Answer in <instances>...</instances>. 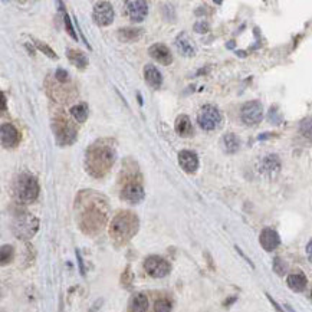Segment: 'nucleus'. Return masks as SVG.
<instances>
[{
    "instance_id": "f257e3e1",
    "label": "nucleus",
    "mask_w": 312,
    "mask_h": 312,
    "mask_svg": "<svg viewBox=\"0 0 312 312\" xmlns=\"http://www.w3.org/2000/svg\"><path fill=\"white\" fill-rule=\"evenodd\" d=\"M117 152L111 144L104 141L92 144L86 151V171L93 177H104L115 163Z\"/></svg>"
},
{
    "instance_id": "f03ea898",
    "label": "nucleus",
    "mask_w": 312,
    "mask_h": 312,
    "mask_svg": "<svg viewBox=\"0 0 312 312\" xmlns=\"http://www.w3.org/2000/svg\"><path fill=\"white\" fill-rule=\"evenodd\" d=\"M140 222L133 211H119L118 214L112 219L110 226V236L117 245H126L131 240L138 232Z\"/></svg>"
},
{
    "instance_id": "7ed1b4c3",
    "label": "nucleus",
    "mask_w": 312,
    "mask_h": 312,
    "mask_svg": "<svg viewBox=\"0 0 312 312\" xmlns=\"http://www.w3.org/2000/svg\"><path fill=\"white\" fill-rule=\"evenodd\" d=\"M107 222V210L105 204L97 200H88V204H84V209L79 216V225L82 232L86 235H95L101 232Z\"/></svg>"
},
{
    "instance_id": "20e7f679",
    "label": "nucleus",
    "mask_w": 312,
    "mask_h": 312,
    "mask_svg": "<svg viewBox=\"0 0 312 312\" xmlns=\"http://www.w3.org/2000/svg\"><path fill=\"white\" fill-rule=\"evenodd\" d=\"M12 192L15 199L22 203H32L39 196V184L35 176L29 173L19 174L12 186Z\"/></svg>"
},
{
    "instance_id": "39448f33",
    "label": "nucleus",
    "mask_w": 312,
    "mask_h": 312,
    "mask_svg": "<svg viewBox=\"0 0 312 312\" xmlns=\"http://www.w3.org/2000/svg\"><path fill=\"white\" fill-rule=\"evenodd\" d=\"M39 229V222L30 213H23L16 216L12 223V230L20 239H32Z\"/></svg>"
},
{
    "instance_id": "423d86ee",
    "label": "nucleus",
    "mask_w": 312,
    "mask_h": 312,
    "mask_svg": "<svg viewBox=\"0 0 312 312\" xmlns=\"http://www.w3.org/2000/svg\"><path fill=\"white\" fill-rule=\"evenodd\" d=\"M197 122L202 127L204 131H213L220 126L222 122V114L220 111L213 107V105H204L202 110L199 111L197 115Z\"/></svg>"
},
{
    "instance_id": "0eeeda50",
    "label": "nucleus",
    "mask_w": 312,
    "mask_h": 312,
    "mask_svg": "<svg viewBox=\"0 0 312 312\" xmlns=\"http://www.w3.org/2000/svg\"><path fill=\"white\" fill-rule=\"evenodd\" d=\"M52 130L55 133L56 143L59 145H69L76 140V130L71 126V122L67 119L55 121L52 124Z\"/></svg>"
},
{
    "instance_id": "6e6552de",
    "label": "nucleus",
    "mask_w": 312,
    "mask_h": 312,
    "mask_svg": "<svg viewBox=\"0 0 312 312\" xmlns=\"http://www.w3.org/2000/svg\"><path fill=\"white\" fill-rule=\"evenodd\" d=\"M144 269L151 278H164L170 272V263L160 256H148L144 261Z\"/></svg>"
},
{
    "instance_id": "1a4fd4ad",
    "label": "nucleus",
    "mask_w": 312,
    "mask_h": 312,
    "mask_svg": "<svg viewBox=\"0 0 312 312\" xmlns=\"http://www.w3.org/2000/svg\"><path fill=\"white\" fill-rule=\"evenodd\" d=\"M263 117V107L259 101H249L240 110V118L246 126H258Z\"/></svg>"
},
{
    "instance_id": "9d476101",
    "label": "nucleus",
    "mask_w": 312,
    "mask_h": 312,
    "mask_svg": "<svg viewBox=\"0 0 312 312\" xmlns=\"http://www.w3.org/2000/svg\"><path fill=\"white\" fill-rule=\"evenodd\" d=\"M93 22L98 26H110L114 22V9L108 2L95 3L92 10Z\"/></svg>"
},
{
    "instance_id": "9b49d317",
    "label": "nucleus",
    "mask_w": 312,
    "mask_h": 312,
    "mask_svg": "<svg viewBox=\"0 0 312 312\" xmlns=\"http://www.w3.org/2000/svg\"><path fill=\"white\" fill-rule=\"evenodd\" d=\"M126 8L130 19L135 23L143 22L148 15V5L147 2H143V0H128L126 3Z\"/></svg>"
},
{
    "instance_id": "f8f14e48",
    "label": "nucleus",
    "mask_w": 312,
    "mask_h": 312,
    "mask_svg": "<svg viewBox=\"0 0 312 312\" xmlns=\"http://www.w3.org/2000/svg\"><path fill=\"white\" fill-rule=\"evenodd\" d=\"M144 196H145V193H144L143 186L140 183H135V181L127 183L121 190V199L130 204H138L140 202H143Z\"/></svg>"
},
{
    "instance_id": "ddd939ff",
    "label": "nucleus",
    "mask_w": 312,
    "mask_h": 312,
    "mask_svg": "<svg viewBox=\"0 0 312 312\" xmlns=\"http://www.w3.org/2000/svg\"><path fill=\"white\" fill-rule=\"evenodd\" d=\"M178 164L189 174H193L199 169V157L194 151L183 150L178 152Z\"/></svg>"
},
{
    "instance_id": "4468645a",
    "label": "nucleus",
    "mask_w": 312,
    "mask_h": 312,
    "mask_svg": "<svg viewBox=\"0 0 312 312\" xmlns=\"http://www.w3.org/2000/svg\"><path fill=\"white\" fill-rule=\"evenodd\" d=\"M259 242H261V246L266 252H272V251H275L280 245V237H279L276 230H273V229L270 228H265L261 232Z\"/></svg>"
},
{
    "instance_id": "2eb2a0df",
    "label": "nucleus",
    "mask_w": 312,
    "mask_h": 312,
    "mask_svg": "<svg viewBox=\"0 0 312 312\" xmlns=\"http://www.w3.org/2000/svg\"><path fill=\"white\" fill-rule=\"evenodd\" d=\"M20 141V135L15 127L9 122L2 124V144L5 148H15Z\"/></svg>"
},
{
    "instance_id": "dca6fc26",
    "label": "nucleus",
    "mask_w": 312,
    "mask_h": 312,
    "mask_svg": "<svg viewBox=\"0 0 312 312\" xmlns=\"http://www.w3.org/2000/svg\"><path fill=\"white\" fill-rule=\"evenodd\" d=\"M148 53H150V56H151L152 59L157 60L161 65H170L173 62L171 52L163 43H154V45H151L150 49H148Z\"/></svg>"
},
{
    "instance_id": "f3484780",
    "label": "nucleus",
    "mask_w": 312,
    "mask_h": 312,
    "mask_svg": "<svg viewBox=\"0 0 312 312\" xmlns=\"http://www.w3.org/2000/svg\"><path fill=\"white\" fill-rule=\"evenodd\" d=\"M259 169H261L262 174H265L266 177H275L280 170V161H279L278 155L270 154V155H266L265 159H262Z\"/></svg>"
},
{
    "instance_id": "a211bd4d",
    "label": "nucleus",
    "mask_w": 312,
    "mask_h": 312,
    "mask_svg": "<svg viewBox=\"0 0 312 312\" xmlns=\"http://www.w3.org/2000/svg\"><path fill=\"white\" fill-rule=\"evenodd\" d=\"M144 79L148 86H151L152 89H159L161 85H163V75L157 68L148 64L144 68Z\"/></svg>"
},
{
    "instance_id": "6ab92c4d",
    "label": "nucleus",
    "mask_w": 312,
    "mask_h": 312,
    "mask_svg": "<svg viewBox=\"0 0 312 312\" xmlns=\"http://www.w3.org/2000/svg\"><path fill=\"white\" fill-rule=\"evenodd\" d=\"M176 46L184 56H194L196 55V46L186 32H181L176 38Z\"/></svg>"
},
{
    "instance_id": "aec40b11",
    "label": "nucleus",
    "mask_w": 312,
    "mask_h": 312,
    "mask_svg": "<svg viewBox=\"0 0 312 312\" xmlns=\"http://www.w3.org/2000/svg\"><path fill=\"white\" fill-rule=\"evenodd\" d=\"M143 29L138 27H124L118 30V39L124 43H133L143 38Z\"/></svg>"
},
{
    "instance_id": "412c9836",
    "label": "nucleus",
    "mask_w": 312,
    "mask_h": 312,
    "mask_svg": "<svg viewBox=\"0 0 312 312\" xmlns=\"http://www.w3.org/2000/svg\"><path fill=\"white\" fill-rule=\"evenodd\" d=\"M287 282L288 287L291 288L294 292H302L305 288H306V284H308L306 276H305L302 272H294V273H291V275L288 276Z\"/></svg>"
},
{
    "instance_id": "4be33fe9",
    "label": "nucleus",
    "mask_w": 312,
    "mask_h": 312,
    "mask_svg": "<svg viewBox=\"0 0 312 312\" xmlns=\"http://www.w3.org/2000/svg\"><path fill=\"white\" fill-rule=\"evenodd\" d=\"M222 147L228 154H235L240 148V138L233 133H229L222 138Z\"/></svg>"
},
{
    "instance_id": "5701e85b",
    "label": "nucleus",
    "mask_w": 312,
    "mask_h": 312,
    "mask_svg": "<svg viewBox=\"0 0 312 312\" xmlns=\"http://www.w3.org/2000/svg\"><path fill=\"white\" fill-rule=\"evenodd\" d=\"M130 312H147L148 309V298L145 294H137L131 298L130 301V306H128Z\"/></svg>"
},
{
    "instance_id": "b1692460",
    "label": "nucleus",
    "mask_w": 312,
    "mask_h": 312,
    "mask_svg": "<svg viewBox=\"0 0 312 312\" xmlns=\"http://www.w3.org/2000/svg\"><path fill=\"white\" fill-rule=\"evenodd\" d=\"M174 130L180 137H189V135L193 133V127L190 122V118L187 115H180L176 119V124H174Z\"/></svg>"
},
{
    "instance_id": "393cba45",
    "label": "nucleus",
    "mask_w": 312,
    "mask_h": 312,
    "mask_svg": "<svg viewBox=\"0 0 312 312\" xmlns=\"http://www.w3.org/2000/svg\"><path fill=\"white\" fill-rule=\"evenodd\" d=\"M68 59L71 60L76 68L85 69L88 67V58L85 56L84 52L75 51V49H68Z\"/></svg>"
},
{
    "instance_id": "a878e982",
    "label": "nucleus",
    "mask_w": 312,
    "mask_h": 312,
    "mask_svg": "<svg viewBox=\"0 0 312 312\" xmlns=\"http://www.w3.org/2000/svg\"><path fill=\"white\" fill-rule=\"evenodd\" d=\"M71 114L76 119V122H85L86 118H88V105L86 104H78L75 107H72Z\"/></svg>"
},
{
    "instance_id": "bb28decb",
    "label": "nucleus",
    "mask_w": 312,
    "mask_h": 312,
    "mask_svg": "<svg viewBox=\"0 0 312 312\" xmlns=\"http://www.w3.org/2000/svg\"><path fill=\"white\" fill-rule=\"evenodd\" d=\"M13 258H15V249H13V246L10 245L2 246V259H0L2 266L9 265L10 262L13 261Z\"/></svg>"
},
{
    "instance_id": "cd10ccee",
    "label": "nucleus",
    "mask_w": 312,
    "mask_h": 312,
    "mask_svg": "<svg viewBox=\"0 0 312 312\" xmlns=\"http://www.w3.org/2000/svg\"><path fill=\"white\" fill-rule=\"evenodd\" d=\"M154 312H171V302L169 299H159L154 304Z\"/></svg>"
},
{
    "instance_id": "c85d7f7f",
    "label": "nucleus",
    "mask_w": 312,
    "mask_h": 312,
    "mask_svg": "<svg viewBox=\"0 0 312 312\" xmlns=\"http://www.w3.org/2000/svg\"><path fill=\"white\" fill-rule=\"evenodd\" d=\"M287 263L282 261L280 258H275V259H273V270L278 273L279 276H284V275L287 273Z\"/></svg>"
},
{
    "instance_id": "c756f323",
    "label": "nucleus",
    "mask_w": 312,
    "mask_h": 312,
    "mask_svg": "<svg viewBox=\"0 0 312 312\" xmlns=\"http://www.w3.org/2000/svg\"><path fill=\"white\" fill-rule=\"evenodd\" d=\"M301 133L306 137V138H312V117L304 119L301 122Z\"/></svg>"
},
{
    "instance_id": "7c9ffc66",
    "label": "nucleus",
    "mask_w": 312,
    "mask_h": 312,
    "mask_svg": "<svg viewBox=\"0 0 312 312\" xmlns=\"http://www.w3.org/2000/svg\"><path fill=\"white\" fill-rule=\"evenodd\" d=\"M36 48L39 49V51H42L45 55H48L49 58H52V59H58V55L55 53V52L52 51L51 48L46 45V43H43V42H39V41H36Z\"/></svg>"
},
{
    "instance_id": "2f4dec72",
    "label": "nucleus",
    "mask_w": 312,
    "mask_h": 312,
    "mask_svg": "<svg viewBox=\"0 0 312 312\" xmlns=\"http://www.w3.org/2000/svg\"><path fill=\"white\" fill-rule=\"evenodd\" d=\"M64 23H65V27H67L68 35H69L74 41L78 42V35H76V32L74 30V26L71 23V19H69V16L67 15V12H64Z\"/></svg>"
},
{
    "instance_id": "473e14b6",
    "label": "nucleus",
    "mask_w": 312,
    "mask_h": 312,
    "mask_svg": "<svg viewBox=\"0 0 312 312\" xmlns=\"http://www.w3.org/2000/svg\"><path fill=\"white\" fill-rule=\"evenodd\" d=\"M55 78L59 81V82H62V84H65V82H68L69 81V74H68L65 69H62V68H59L56 72H55Z\"/></svg>"
},
{
    "instance_id": "72a5a7b5",
    "label": "nucleus",
    "mask_w": 312,
    "mask_h": 312,
    "mask_svg": "<svg viewBox=\"0 0 312 312\" xmlns=\"http://www.w3.org/2000/svg\"><path fill=\"white\" fill-rule=\"evenodd\" d=\"M131 280H133V275H131V269H130V266H128L126 272L122 273V276H121V282H122L124 287L128 288L131 285Z\"/></svg>"
},
{
    "instance_id": "f704fd0d",
    "label": "nucleus",
    "mask_w": 312,
    "mask_h": 312,
    "mask_svg": "<svg viewBox=\"0 0 312 312\" xmlns=\"http://www.w3.org/2000/svg\"><path fill=\"white\" fill-rule=\"evenodd\" d=\"M194 30L197 32V34H206L207 30H209V23L207 22H197L196 25H194Z\"/></svg>"
},
{
    "instance_id": "c9c22d12",
    "label": "nucleus",
    "mask_w": 312,
    "mask_h": 312,
    "mask_svg": "<svg viewBox=\"0 0 312 312\" xmlns=\"http://www.w3.org/2000/svg\"><path fill=\"white\" fill-rule=\"evenodd\" d=\"M76 259H78V265H79V270H81V275L85 276V268H84V261H82V256H81V252L76 249Z\"/></svg>"
},
{
    "instance_id": "e433bc0d",
    "label": "nucleus",
    "mask_w": 312,
    "mask_h": 312,
    "mask_svg": "<svg viewBox=\"0 0 312 312\" xmlns=\"http://www.w3.org/2000/svg\"><path fill=\"white\" fill-rule=\"evenodd\" d=\"M104 304V299H97V301H95V304L92 305V306H91V309H89V312H98L100 311V308H101V305Z\"/></svg>"
},
{
    "instance_id": "4c0bfd02",
    "label": "nucleus",
    "mask_w": 312,
    "mask_h": 312,
    "mask_svg": "<svg viewBox=\"0 0 312 312\" xmlns=\"http://www.w3.org/2000/svg\"><path fill=\"white\" fill-rule=\"evenodd\" d=\"M306 255H308L309 261L312 262V239L308 242V245H306Z\"/></svg>"
},
{
    "instance_id": "58836bf2",
    "label": "nucleus",
    "mask_w": 312,
    "mask_h": 312,
    "mask_svg": "<svg viewBox=\"0 0 312 312\" xmlns=\"http://www.w3.org/2000/svg\"><path fill=\"white\" fill-rule=\"evenodd\" d=\"M268 299H269V301H270V304H272V305H273V306H275V308H276V311H278V312H284V311H282V309H280V306H279V305L276 304V302H275L273 299H272V296L268 295Z\"/></svg>"
},
{
    "instance_id": "ea45409f",
    "label": "nucleus",
    "mask_w": 312,
    "mask_h": 312,
    "mask_svg": "<svg viewBox=\"0 0 312 312\" xmlns=\"http://www.w3.org/2000/svg\"><path fill=\"white\" fill-rule=\"evenodd\" d=\"M6 110V97L5 93H2V111Z\"/></svg>"
},
{
    "instance_id": "a19ab883",
    "label": "nucleus",
    "mask_w": 312,
    "mask_h": 312,
    "mask_svg": "<svg viewBox=\"0 0 312 312\" xmlns=\"http://www.w3.org/2000/svg\"><path fill=\"white\" fill-rule=\"evenodd\" d=\"M285 308H287V309L289 312H295V311H294V309H292V306H291V305H285Z\"/></svg>"
},
{
    "instance_id": "79ce46f5",
    "label": "nucleus",
    "mask_w": 312,
    "mask_h": 312,
    "mask_svg": "<svg viewBox=\"0 0 312 312\" xmlns=\"http://www.w3.org/2000/svg\"><path fill=\"white\" fill-rule=\"evenodd\" d=\"M311 298H312V292H311Z\"/></svg>"
}]
</instances>
